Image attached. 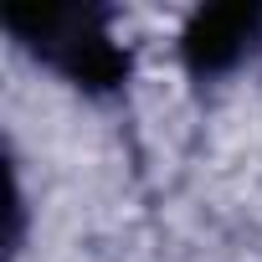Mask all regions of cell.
<instances>
[{
	"label": "cell",
	"instance_id": "7a4b0ae2",
	"mask_svg": "<svg viewBox=\"0 0 262 262\" xmlns=\"http://www.w3.org/2000/svg\"><path fill=\"white\" fill-rule=\"evenodd\" d=\"M262 52V6L231 0V6H201L180 31V62L195 82H216Z\"/></svg>",
	"mask_w": 262,
	"mask_h": 262
},
{
	"label": "cell",
	"instance_id": "6da1fadb",
	"mask_svg": "<svg viewBox=\"0 0 262 262\" xmlns=\"http://www.w3.org/2000/svg\"><path fill=\"white\" fill-rule=\"evenodd\" d=\"M0 26L16 36L26 57L52 67L62 82L82 93H118L128 82V47L113 41L103 6L77 0H21L0 11Z\"/></svg>",
	"mask_w": 262,
	"mask_h": 262
}]
</instances>
